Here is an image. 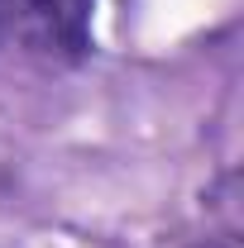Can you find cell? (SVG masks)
<instances>
[{
  "label": "cell",
  "mask_w": 244,
  "mask_h": 248,
  "mask_svg": "<svg viewBox=\"0 0 244 248\" xmlns=\"http://www.w3.org/2000/svg\"><path fill=\"white\" fill-rule=\"evenodd\" d=\"M196 248H235V239H206V244H196Z\"/></svg>",
  "instance_id": "obj_2"
},
{
  "label": "cell",
  "mask_w": 244,
  "mask_h": 248,
  "mask_svg": "<svg viewBox=\"0 0 244 248\" xmlns=\"http://www.w3.org/2000/svg\"><path fill=\"white\" fill-rule=\"evenodd\" d=\"M96 0H0V48L72 62L91 43Z\"/></svg>",
  "instance_id": "obj_1"
}]
</instances>
